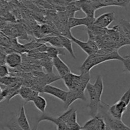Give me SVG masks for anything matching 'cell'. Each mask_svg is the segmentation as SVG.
I'll return each instance as SVG.
<instances>
[{"label": "cell", "instance_id": "1", "mask_svg": "<svg viewBox=\"0 0 130 130\" xmlns=\"http://www.w3.org/2000/svg\"><path fill=\"white\" fill-rule=\"evenodd\" d=\"M65 86L70 91L84 92L86 89V86L90 83V74L89 72L80 73L76 75L70 72L62 78Z\"/></svg>", "mask_w": 130, "mask_h": 130}, {"label": "cell", "instance_id": "2", "mask_svg": "<svg viewBox=\"0 0 130 130\" xmlns=\"http://www.w3.org/2000/svg\"><path fill=\"white\" fill-rule=\"evenodd\" d=\"M112 60H117L122 62L124 57L120 55L118 50H116L110 54L105 55H99L97 53H95L93 55L88 56L80 66V73L89 72L90 70L95 66L106 61Z\"/></svg>", "mask_w": 130, "mask_h": 130}, {"label": "cell", "instance_id": "3", "mask_svg": "<svg viewBox=\"0 0 130 130\" xmlns=\"http://www.w3.org/2000/svg\"><path fill=\"white\" fill-rule=\"evenodd\" d=\"M108 104L101 102L99 107L98 115L101 117L107 127V130H130L122 120H117L112 118L108 112Z\"/></svg>", "mask_w": 130, "mask_h": 130}, {"label": "cell", "instance_id": "4", "mask_svg": "<svg viewBox=\"0 0 130 130\" xmlns=\"http://www.w3.org/2000/svg\"><path fill=\"white\" fill-rule=\"evenodd\" d=\"M86 90L90 99V103L89 105V108L90 109V116L92 118H94L98 115L101 100L97 94L93 84L89 83L86 86Z\"/></svg>", "mask_w": 130, "mask_h": 130}, {"label": "cell", "instance_id": "5", "mask_svg": "<svg viewBox=\"0 0 130 130\" xmlns=\"http://www.w3.org/2000/svg\"><path fill=\"white\" fill-rule=\"evenodd\" d=\"M59 118L66 124L70 130H80L82 129V126L76 121V110L73 108L67 110L63 114L59 116Z\"/></svg>", "mask_w": 130, "mask_h": 130}, {"label": "cell", "instance_id": "6", "mask_svg": "<svg viewBox=\"0 0 130 130\" xmlns=\"http://www.w3.org/2000/svg\"><path fill=\"white\" fill-rule=\"evenodd\" d=\"M127 105L122 101L119 100L113 105H108V112L110 115L117 120H122V118L125 112L127 110Z\"/></svg>", "mask_w": 130, "mask_h": 130}, {"label": "cell", "instance_id": "7", "mask_svg": "<svg viewBox=\"0 0 130 130\" xmlns=\"http://www.w3.org/2000/svg\"><path fill=\"white\" fill-rule=\"evenodd\" d=\"M82 129L85 130H107V127L101 117L97 115L87 121Z\"/></svg>", "mask_w": 130, "mask_h": 130}, {"label": "cell", "instance_id": "8", "mask_svg": "<svg viewBox=\"0 0 130 130\" xmlns=\"http://www.w3.org/2000/svg\"><path fill=\"white\" fill-rule=\"evenodd\" d=\"M114 20L115 13L113 11L105 13L95 19L94 25L97 27L107 29Z\"/></svg>", "mask_w": 130, "mask_h": 130}, {"label": "cell", "instance_id": "9", "mask_svg": "<svg viewBox=\"0 0 130 130\" xmlns=\"http://www.w3.org/2000/svg\"><path fill=\"white\" fill-rule=\"evenodd\" d=\"M95 19L85 17L83 18L73 17L68 19V29L71 30V29L76 27L84 25L86 26L87 29H90L94 25Z\"/></svg>", "mask_w": 130, "mask_h": 130}, {"label": "cell", "instance_id": "10", "mask_svg": "<svg viewBox=\"0 0 130 130\" xmlns=\"http://www.w3.org/2000/svg\"><path fill=\"white\" fill-rule=\"evenodd\" d=\"M42 93L52 95V96L59 99L64 103L66 102L68 91H64L62 89L59 88L56 86H53L50 85H47L44 86L43 90H42Z\"/></svg>", "mask_w": 130, "mask_h": 130}, {"label": "cell", "instance_id": "11", "mask_svg": "<svg viewBox=\"0 0 130 130\" xmlns=\"http://www.w3.org/2000/svg\"><path fill=\"white\" fill-rule=\"evenodd\" d=\"M19 95L25 103H28L29 102H33V100L39 95V92L27 86H22L19 89Z\"/></svg>", "mask_w": 130, "mask_h": 130}, {"label": "cell", "instance_id": "12", "mask_svg": "<svg viewBox=\"0 0 130 130\" xmlns=\"http://www.w3.org/2000/svg\"><path fill=\"white\" fill-rule=\"evenodd\" d=\"M21 55L15 52L8 53L5 57V63L10 69H15L19 67L22 63Z\"/></svg>", "mask_w": 130, "mask_h": 130}, {"label": "cell", "instance_id": "13", "mask_svg": "<svg viewBox=\"0 0 130 130\" xmlns=\"http://www.w3.org/2000/svg\"><path fill=\"white\" fill-rule=\"evenodd\" d=\"M52 62H53V66L56 70L57 71L59 74V76L61 79L66 76L68 74L71 72L70 67L67 66L65 62L61 60L59 57H57L56 58L52 59Z\"/></svg>", "mask_w": 130, "mask_h": 130}, {"label": "cell", "instance_id": "14", "mask_svg": "<svg viewBox=\"0 0 130 130\" xmlns=\"http://www.w3.org/2000/svg\"><path fill=\"white\" fill-rule=\"evenodd\" d=\"M43 121H50L51 123H54L57 127V130H70L67 126H66V124L59 117L54 118V117L43 114L38 119V123H40V122Z\"/></svg>", "mask_w": 130, "mask_h": 130}, {"label": "cell", "instance_id": "15", "mask_svg": "<svg viewBox=\"0 0 130 130\" xmlns=\"http://www.w3.org/2000/svg\"><path fill=\"white\" fill-rule=\"evenodd\" d=\"M77 100H82L83 101H86L85 93L84 92H75V91H68L67 98L66 102L64 103L65 109H68L69 107L75 101Z\"/></svg>", "mask_w": 130, "mask_h": 130}, {"label": "cell", "instance_id": "16", "mask_svg": "<svg viewBox=\"0 0 130 130\" xmlns=\"http://www.w3.org/2000/svg\"><path fill=\"white\" fill-rule=\"evenodd\" d=\"M17 123L19 128L22 130H31L30 124L27 118L26 114H25V109L23 105H22L20 108L19 114L17 118Z\"/></svg>", "mask_w": 130, "mask_h": 130}, {"label": "cell", "instance_id": "17", "mask_svg": "<svg viewBox=\"0 0 130 130\" xmlns=\"http://www.w3.org/2000/svg\"><path fill=\"white\" fill-rule=\"evenodd\" d=\"M80 7V10L85 14L86 17L92 19L95 18L96 9L90 5L89 1H78Z\"/></svg>", "mask_w": 130, "mask_h": 130}, {"label": "cell", "instance_id": "18", "mask_svg": "<svg viewBox=\"0 0 130 130\" xmlns=\"http://www.w3.org/2000/svg\"><path fill=\"white\" fill-rule=\"evenodd\" d=\"M70 39L72 41V42H74L75 44H77L88 56L93 55L95 54V52L93 50L90 48V47L89 46V44H88L87 42H84L82 41H80L79 39H76L75 37L73 36V34H71L70 37Z\"/></svg>", "mask_w": 130, "mask_h": 130}, {"label": "cell", "instance_id": "19", "mask_svg": "<svg viewBox=\"0 0 130 130\" xmlns=\"http://www.w3.org/2000/svg\"><path fill=\"white\" fill-rule=\"evenodd\" d=\"M100 3L103 7L115 6L126 8L129 4L130 0H101L100 1Z\"/></svg>", "mask_w": 130, "mask_h": 130}, {"label": "cell", "instance_id": "20", "mask_svg": "<svg viewBox=\"0 0 130 130\" xmlns=\"http://www.w3.org/2000/svg\"><path fill=\"white\" fill-rule=\"evenodd\" d=\"M59 38L61 41V44H62V48H65L68 52L70 53V55L74 58L76 59V56H75V53H74L73 49L72 47V41L69 38L64 36L59 35Z\"/></svg>", "mask_w": 130, "mask_h": 130}, {"label": "cell", "instance_id": "21", "mask_svg": "<svg viewBox=\"0 0 130 130\" xmlns=\"http://www.w3.org/2000/svg\"><path fill=\"white\" fill-rule=\"evenodd\" d=\"M33 104H34L35 107L38 109L39 111L42 112L43 114H45L46 110V107L47 105V100H45V98L43 96L38 95L37 96L35 99L33 100Z\"/></svg>", "mask_w": 130, "mask_h": 130}, {"label": "cell", "instance_id": "22", "mask_svg": "<svg viewBox=\"0 0 130 130\" xmlns=\"http://www.w3.org/2000/svg\"><path fill=\"white\" fill-rule=\"evenodd\" d=\"M46 53H47L48 57L50 58L51 59H54V58L59 57V55L66 54L64 50V48H56V47L52 46H48Z\"/></svg>", "mask_w": 130, "mask_h": 130}, {"label": "cell", "instance_id": "23", "mask_svg": "<svg viewBox=\"0 0 130 130\" xmlns=\"http://www.w3.org/2000/svg\"><path fill=\"white\" fill-rule=\"evenodd\" d=\"M94 89L96 91L97 94L99 96V98H101L102 93L103 92V89H104V86H103V81L102 76H98L96 79L95 83L93 84Z\"/></svg>", "mask_w": 130, "mask_h": 130}, {"label": "cell", "instance_id": "24", "mask_svg": "<svg viewBox=\"0 0 130 130\" xmlns=\"http://www.w3.org/2000/svg\"><path fill=\"white\" fill-rule=\"evenodd\" d=\"M42 66L45 69L48 74H53V62L52 59H51L49 57L44 58L40 60Z\"/></svg>", "mask_w": 130, "mask_h": 130}, {"label": "cell", "instance_id": "25", "mask_svg": "<svg viewBox=\"0 0 130 130\" xmlns=\"http://www.w3.org/2000/svg\"><path fill=\"white\" fill-rule=\"evenodd\" d=\"M119 100L124 102L127 105H128L130 103V86L127 91L122 95Z\"/></svg>", "mask_w": 130, "mask_h": 130}, {"label": "cell", "instance_id": "26", "mask_svg": "<svg viewBox=\"0 0 130 130\" xmlns=\"http://www.w3.org/2000/svg\"><path fill=\"white\" fill-rule=\"evenodd\" d=\"M10 74V71L8 69L5 65H0V78L8 76Z\"/></svg>", "mask_w": 130, "mask_h": 130}, {"label": "cell", "instance_id": "27", "mask_svg": "<svg viewBox=\"0 0 130 130\" xmlns=\"http://www.w3.org/2000/svg\"><path fill=\"white\" fill-rule=\"evenodd\" d=\"M124 67V72H130V57H127L126 56L124 57V60L122 61Z\"/></svg>", "mask_w": 130, "mask_h": 130}, {"label": "cell", "instance_id": "28", "mask_svg": "<svg viewBox=\"0 0 130 130\" xmlns=\"http://www.w3.org/2000/svg\"><path fill=\"white\" fill-rule=\"evenodd\" d=\"M119 25H121V27H122L125 28L130 34V22L127 21V20H126L125 19H121V21H120Z\"/></svg>", "mask_w": 130, "mask_h": 130}, {"label": "cell", "instance_id": "29", "mask_svg": "<svg viewBox=\"0 0 130 130\" xmlns=\"http://www.w3.org/2000/svg\"><path fill=\"white\" fill-rule=\"evenodd\" d=\"M6 88V87H5V86H3V85H0V95H1V93L3 92V89Z\"/></svg>", "mask_w": 130, "mask_h": 130}, {"label": "cell", "instance_id": "30", "mask_svg": "<svg viewBox=\"0 0 130 130\" xmlns=\"http://www.w3.org/2000/svg\"><path fill=\"white\" fill-rule=\"evenodd\" d=\"M126 57H130V54H129V55H127V56H126Z\"/></svg>", "mask_w": 130, "mask_h": 130}, {"label": "cell", "instance_id": "31", "mask_svg": "<svg viewBox=\"0 0 130 130\" xmlns=\"http://www.w3.org/2000/svg\"><path fill=\"white\" fill-rule=\"evenodd\" d=\"M80 130H85V129H80Z\"/></svg>", "mask_w": 130, "mask_h": 130}]
</instances>
